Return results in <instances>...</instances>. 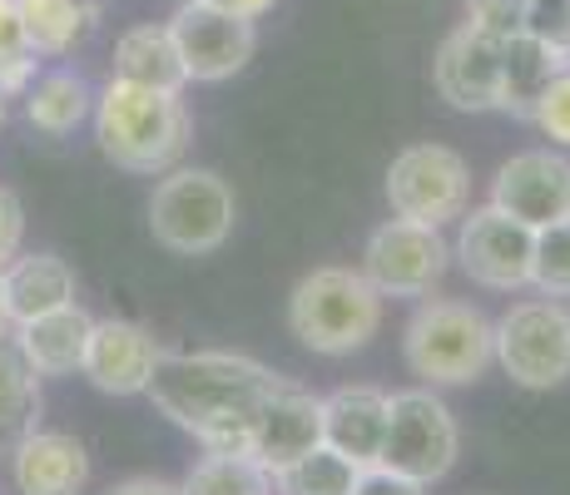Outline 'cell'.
Wrapping results in <instances>:
<instances>
[{
  "label": "cell",
  "instance_id": "cell-1",
  "mask_svg": "<svg viewBox=\"0 0 570 495\" xmlns=\"http://www.w3.org/2000/svg\"><path fill=\"white\" fill-rule=\"evenodd\" d=\"M278 382V372L238 352H159L145 396L194 442H204V451L254 456V416Z\"/></svg>",
  "mask_w": 570,
  "mask_h": 495
},
{
  "label": "cell",
  "instance_id": "cell-2",
  "mask_svg": "<svg viewBox=\"0 0 570 495\" xmlns=\"http://www.w3.org/2000/svg\"><path fill=\"white\" fill-rule=\"evenodd\" d=\"M95 145L125 174H164L184 159L194 119L179 95L115 80L95 95Z\"/></svg>",
  "mask_w": 570,
  "mask_h": 495
},
{
  "label": "cell",
  "instance_id": "cell-3",
  "mask_svg": "<svg viewBox=\"0 0 570 495\" xmlns=\"http://www.w3.org/2000/svg\"><path fill=\"white\" fill-rule=\"evenodd\" d=\"M402 357L426 387H471L497 362V323L471 303L432 297L402 327Z\"/></svg>",
  "mask_w": 570,
  "mask_h": 495
},
{
  "label": "cell",
  "instance_id": "cell-4",
  "mask_svg": "<svg viewBox=\"0 0 570 495\" xmlns=\"http://www.w3.org/2000/svg\"><path fill=\"white\" fill-rule=\"evenodd\" d=\"M382 327V293L363 268H313L288 293V333L317 357H353Z\"/></svg>",
  "mask_w": 570,
  "mask_h": 495
},
{
  "label": "cell",
  "instance_id": "cell-5",
  "mask_svg": "<svg viewBox=\"0 0 570 495\" xmlns=\"http://www.w3.org/2000/svg\"><path fill=\"white\" fill-rule=\"evenodd\" d=\"M234 189L218 179L214 169H189L174 164L149 194V234L159 248L179 253V258H204L218 253L234 234Z\"/></svg>",
  "mask_w": 570,
  "mask_h": 495
},
{
  "label": "cell",
  "instance_id": "cell-6",
  "mask_svg": "<svg viewBox=\"0 0 570 495\" xmlns=\"http://www.w3.org/2000/svg\"><path fill=\"white\" fill-rule=\"evenodd\" d=\"M462 432H456L452 406L432 387L397 392L387 402V442H382V466L416 486H436L456 466Z\"/></svg>",
  "mask_w": 570,
  "mask_h": 495
},
{
  "label": "cell",
  "instance_id": "cell-7",
  "mask_svg": "<svg viewBox=\"0 0 570 495\" xmlns=\"http://www.w3.org/2000/svg\"><path fill=\"white\" fill-rule=\"evenodd\" d=\"M497 362L517 387L551 392L570 382V307L556 297L517 303L497 323Z\"/></svg>",
  "mask_w": 570,
  "mask_h": 495
},
{
  "label": "cell",
  "instance_id": "cell-8",
  "mask_svg": "<svg viewBox=\"0 0 570 495\" xmlns=\"http://www.w3.org/2000/svg\"><path fill=\"white\" fill-rule=\"evenodd\" d=\"M387 208L392 218H412V224L446 228L452 218L466 214L471 198V169L456 149L446 145H412L387 164Z\"/></svg>",
  "mask_w": 570,
  "mask_h": 495
},
{
  "label": "cell",
  "instance_id": "cell-9",
  "mask_svg": "<svg viewBox=\"0 0 570 495\" xmlns=\"http://www.w3.org/2000/svg\"><path fill=\"white\" fill-rule=\"evenodd\" d=\"M446 263H452V248L442 228L412 224V218H387L382 228H372L363 248V273L382 297H426L446 278Z\"/></svg>",
  "mask_w": 570,
  "mask_h": 495
},
{
  "label": "cell",
  "instance_id": "cell-10",
  "mask_svg": "<svg viewBox=\"0 0 570 495\" xmlns=\"http://www.w3.org/2000/svg\"><path fill=\"white\" fill-rule=\"evenodd\" d=\"M169 36L184 60V75L199 85L234 80L258 50L254 20L234 16V10H218L208 0H184L169 20Z\"/></svg>",
  "mask_w": 570,
  "mask_h": 495
},
{
  "label": "cell",
  "instance_id": "cell-11",
  "mask_svg": "<svg viewBox=\"0 0 570 495\" xmlns=\"http://www.w3.org/2000/svg\"><path fill=\"white\" fill-rule=\"evenodd\" d=\"M531 258H535V228L521 218L501 214L497 204L462 214V234H456V263L471 283L491 293H521L531 288Z\"/></svg>",
  "mask_w": 570,
  "mask_h": 495
},
{
  "label": "cell",
  "instance_id": "cell-12",
  "mask_svg": "<svg viewBox=\"0 0 570 495\" xmlns=\"http://www.w3.org/2000/svg\"><path fill=\"white\" fill-rule=\"evenodd\" d=\"M501 55H507V36H491V30L462 20L432 60L436 95L462 115L501 109Z\"/></svg>",
  "mask_w": 570,
  "mask_h": 495
},
{
  "label": "cell",
  "instance_id": "cell-13",
  "mask_svg": "<svg viewBox=\"0 0 570 495\" xmlns=\"http://www.w3.org/2000/svg\"><path fill=\"white\" fill-rule=\"evenodd\" d=\"M491 204L521 218L525 228H556L570 218V159L556 149L511 154L491 179Z\"/></svg>",
  "mask_w": 570,
  "mask_h": 495
},
{
  "label": "cell",
  "instance_id": "cell-14",
  "mask_svg": "<svg viewBox=\"0 0 570 495\" xmlns=\"http://www.w3.org/2000/svg\"><path fill=\"white\" fill-rule=\"evenodd\" d=\"M159 343L149 327L129 323V317H100L85 343L80 377L105 396H145L149 377L159 367Z\"/></svg>",
  "mask_w": 570,
  "mask_h": 495
},
{
  "label": "cell",
  "instance_id": "cell-15",
  "mask_svg": "<svg viewBox=\"0 0 570 495\" xmlns=\"http://www.w3.org/2000/svg\"><path fill=\"white\" fill-rule=\"evenodd\" d=\"M313 446H323V396L293 387L283 377L254 416V461L268 476H278L283 466L308 456Z\"/></svg>",
  "mask_w": 570,
  "mask_h": 495
},
{
  "label": "cell",
  "instance_id": "cell-16",
  "mask_svg": "<svg viewBox=\"0 0 570 495\" xmlns=\"http://www.w3.org/2000/svg\"><path fill=\"white\" fill-rule=\"evenodd\" d=\"M10 481L20 495H85L90 451L70 432H26L10 446Z\"/></svg>",
  "mask_w": 570,
  "mask_h": 495
},
{
  "label": "cell",
  "instance_id": "cell-17",
  "mask_svg": "<svg viewBox=\"0 0 570 495\" xmlns=\"http://www.w3.org/2000/svg\"><path fill=\"white\" fill-rule=\"evenodd\" d=\"M387 392L367 387H337L323 396V446L347 456L357 471L382 466V442H387Z\"/></svg>",
  "mask_w": 570,
  "mask_h": 495
},
{
  "label": "cell",
  "instance_id": "cell-18",
  "mask_svg": "<svg viewBox=\"0 0 570 495\" xmlns=\"http://www.w3.org/2000/svg\"><path fill=\"white\" fill-rule=\"evenodd\" d=\"M95 317L80 303L55 307L46 317H30V323L10 327V343L26 357V367L36 377H75L85 362V343H90Z\"/></svg>",
  "mask_w": 570,
  "mask_h": 495
},
{
  "label": "cell",
  "instance_id": "cell-19",
  "mask_svg": "<svg viewBox=\"0 0 570 495\" xmlns=\"http://www.w3.org/2000/svg\"><path fill=\"white\" fill-rule=\"evenodd\" d=\"M0 288H6L10 323H30L75 303V268L60 253H16L0 268Z\"/></svg>",
  "mask_w": 570,
  "mask_h": 495
},
{
  "label": "cell",
  "instance_id": "cell-20",
  "mask_svg": "<svg viewBox=\"0 0 570 495\" xmlns=\"http://www.w3.org/2000/svg\"><path fill=\"white\" fill-rule=\"evenodd\" d=\"M115 80L145 85V90H164V95H184L189 75H184V60H179V50H174L169 26L125 30L115 46Z\"/></svg>",
  "mask_w": 570,
  "mask_h": 495
},
{
  "label": "cell",
  "instance_id": "cell-21",
  "mask_svg": "<svg viewBox=\"0 0 570 495\" xmlns=\"http://www.w3.org/2000/svg\"><path fill=\"white\" fill-rule=\"evenodd\" d=\"M566 55L546 50L541 40L531 36H507V55H501V109L517 119H531L535 99H541V90L556 80V75L566 70Z\"/></svg>",
  "mask_w": 570,
  "mask_h": 495
},
{
  "label": "cell",
  "instance_id": "cell-22",
  "mask_svg": "<svg viewBox=\"0 0 570 495\" xmlns=\"http://www.w3.org/2000/svg\"><path fill=\"white\" fill-rule=\"evenodd\" d=\"M95 115V90L75 70H50L36 75L26 90V119L50 139H65Z\"/></svg>",
  "mask_w": 570,
  "mask_h": 495
},
{
  "label": "cell",
  "instance_id": "cell-23",
  "mask_svg": "<svg viewBox=\"0 0 570 495\" xmlns=\"http://www.w3.org/2000/svg\"><path fill=\"white\" fill-rule=\"evenodd\" d=\"M20 6V40L36 55H65L95 26L90 0H16Z\"/></svg>",
  "mask_w": 570,
  "mask_h": 495
},
{
  "label": "cell",
  "instance_id": "cell-24",
  "mask_svg": "<svg viewBox=\"0 0 570 495\" xmlns=\"http://www.w3.org/2000/svg\"><path fill=\"white\" fill-rule=\"evenodd\" d=\"M40 422V377L26 367L10 337H0V446H16Z\"/></svg>",
  "mask_w": 570,
  "mask_h": 495
},
{
  "label": "cell",
  "instance_id": "cell-25",
  "mask_svg": "<svg viewBox=\"0 0 570 495\" xmlns=\"http://www.w3.org/2000/svg\"><path fill=\"white\" fill-rule=\"evenodd\" d=\"M179 495H273V476L248 451H208L179 481Z\"/></svg>",
  "mask_w": 570,
  "mask_h": 495
},
{
  "label": "cell",
  "instance_id": "cell-26",
  "mask_svg": "<svg viewBox=\"0 0 570 495\" xmlns=\"http://www.w3.org/2000/svg\"><path fill=\"white\" fill-rule=\"evenodd\" d=\"M357 476L363 471L347 456H337L333 446H313L308 456H298L273 476V495H353Z\"/></svg>",
  "mask_w": 570,
  "mask_h": 495
},
{
  "label": "cell",
  "instance_id": "cell-27",
  "mask_svg": "<svg viewBox=\"0 0 570 495\" xmlns=\"http://www.w3.org/2000/svg\"><path fill=\"white\" fill-rule=\"evenodd\" d=\"M531 288H541L546 297H570V218L535 234Z\"/></svg>",
  "mask_w": 570,
  "mask_h": 495
},
{
  "label": "cell",
  "instance_id": "cell-28",
  "mask_svg": "<svg viewBox=\"0 0 570 495\" xmlns=\"http://www.w3.org/2000/svg\"><path fill=\"white\" fill-rule=\"evenodd\" d=\"M517 30L570 60V0H521Z\"/></svg>",
  "mask_w": 570,
  "mask_h": 495
},
{
  "label": "cell",
  "instance_id": "cell-29",
  "mask_svg": "<svg viewBox=\"0 0 570 495\" xmlns=\"http://www.w3.org/2000/svg\"><path fill=\"white\" fill-rule=\"evenodd\" d=\"M531 119L541 125V135L551 139V145L570 149V65L541 90V99H535V109H531Z\"/></svg>",
  "mask_w": 570,
  "mask_h": 495
},
{
  "label": "cell",
  "instance_id": "cell-30",
  "mask_svg": "<svg viewBox=\"0 0 570 495\" xmlns=\"http://www.w3.org/2000/svg\"><path fill=\"white\" fill-rule=\"evenodd\" d=\"M30 85H36V50H26V46L0 50V99L26 95Z\"/></svg>",
  "mask_w": 570,
  "mask_h": 495
},
{
  "label": "cell",
  "instance_id": "cell-31",
  "mask_svg": "<svg viewBox=\"0 0 570 495\" xmlns=\"http://www.w3.org/2000/svg\"><path fill=\"white\" fill-rule=\"evenodd\" d=\"M26 244V208H20V198L0 184V268H6L10 258L20 253Z\"/></svg>",
  "mask_w": 570,
  "mask_h": 495
},
{
  "label": "cell",
  "instance_id": "cell-32",
  "mask_svg": "<svg viewBox=\"0 0 570 495\" xmlns=\"http://www.w3.org/2000/svg\"><path fill=\"white\" fill-rule=\"evenodd\" d=\"M353 495H426V486H416V481L397 476V471H387V466H372L357 476Z\"/></svg>",
  "mask_w": 570,
  "mask_h": 495
},
{
  "label": "cell",
  "instance_id": "cell-33",
  "mask_svg": "<svg viewBox=\"0 0 570 495\" xmlns=\"http://www.w3.org/2000/svg\"><path fill=\"white\" fill-rule=\"evenodd\" d=\"M109 495H179L174 481H159V476H129L119 486H109Z\"/></svg>",
  "mask_w": 570,
  "mask_h": 495
},
{
  "label": "cell",
  "instance_id": "cell-34",
  "mask_svg": "<svg viewBox=\"0 0 570 495\" xmlns=\"http://www.w3.org/2000/svg\"><path fill=\"white\" fill-rule=\"evenodd\" d=\"M208 6H218V10H234V16H244V20H258V16H268L278 0H208Z\"/></svg>",
  "mask_w": 570,
  "mask_h": 495
},
{
  "label": "cell",
  "instance_id": "cell-35",
  "mask_svg": "<svg viewBox=\"0 0 570 495\" xmlns=\"http://www.w3.org/2000/svg\"><path fill=\"white\" fill-rule=\"evenodd\" d=\"M10 327H16V323H10V307H6V288H0V337H10Z\"/></svg>",
  "mask_w": 570,
  "mask_h": 495
},
{
  "label": "cell",
  "instance_id": "cell-36",
  "mask_svg": "<svg viewBox=\"0 0 570 495\" xmlns=\"http://www.w3.org/2000/svg\"><path fill=\"white\" fill-rule=\"evenodd\" d=\"M0 119H6V99H0Z\"/></svg>",
  "mask_w": 570,
  "mask_h": 495
}]
</instances>
